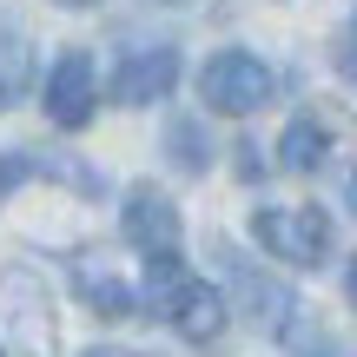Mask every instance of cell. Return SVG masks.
<instances>
[{"mask_svg": "<svg viewBox=\"0 0 357 357\" xmlns=\"http://www.w3.org/2000/svg\"><path fill=\"white\" fill-rule=\"evenodd\" d=\"M146 291H153V311L172 324L185 344H212L218 331H225V291L218 284H205V278H192L178 258H153L146 265Z\"/></svg>", "mask_w": 357, "mask_h": 357, "instance_id": "obj_1", "label": "cell"}, {"mask_svg": "<svg viewBox=\"0 0 357 357\" xmlns=\"http://www.w3.org/2000/svg\"><path fill=\"white\" fill-rule=\"evenodd\" d=\"M252 238L265 245L271 258H284V265L318 271L324 258H331V245H337V225H331L324 205H258L252 212Z\"/></svg>", "mask_w": 357, "mask_h": 357, "instance_id": "obj_2", "label": "cell"}, {"mask_svg": "<svg viewBox=\"0 0 357 357\" xmlns=\"http://www.w3.org/2000/svg\"><path fill=\"white\" fill-rule=\"evenodd\" d=\"M199 100L212 106V113L245 119V113H258V106L271 100V66L258 60V53H245V47H225V53H212V60L199 66Z\"/></svg>", "mask_w": 357, "mask_h": 357, "instance_id": "obj_3", "label": "cell"}, {"mask_svg": "<svg viewBox=\"0 0 357 357\" xmlns=\"http://www.w3.org/2000/svg\"><path fill=\"white\" fill-rule=\"evenodd\" d=\"M47 119L60 132H86L93 126V113H100V86H93V53L86 47H66L60 60H53V73H47Z\"/></svg>", "mask_w": 357, "mask_h": 357, "instance_id": "obj_4", "label": "cell"}, {"mask_svg": "<svg viewBox=\"0 0 357 357\" xmlns=\"http://www.w3.org/2000/svg\"><path fill=\"white\" fill-rule=\"evenodd\" d=\"M119 231H126L132 252H146V265H153V258H178V205L159 185H132L126 192V205H119Z\"/></svg>", "mask_w": 357, "mask_h": 357, "instance_id": "obj_5", "label": "cell"}, {"mask_svg": "<svg viewBox=\"0 0 357 357\" xmlns=\"http://www.w3.org/2000/svg\"><path fill=\"white\" fill-rule=\"evenodd\" d=\"M26 178H60L79 199H100L106 192V178L93 172L86 159H73V153H26V146H7V153H0V205H7L13 185H26Z\"/></svg>", "mask_w": 357, "mask_h": 357, "instance_id": "obj_6", "label": "cell"}, {"mask_svg": "<svg viewBox=\"0 0 357 357\" xmlns=\"http://www.w3.org/2000/svg\"><path fill=\"white\" fill-rule=\"evenodd\" d=\"M178 79V47L166 40H153V47H126L119 53V73H113V100L119 106H153L166 100Z\"/></svg>", "mask_w": 357, "mask_h": 357, "instance_id": "obj_7", "label": "cell"}, {"mask_svg": "<svg viewBox=\"0 0 357 357\" xmlns=\"http://www.w3.org/2000/svg\"><path fill=\"white\" fill-rule=\"evenodd\" d=\"M73 291H79V305H86L93 318H132V311H139V291H132L119 271H106L93 252L73 258Z\"/></svg>", "mask_w": 357, "mask_h": 357, "instance_id": "obj_8", "label": "cell"}, {"mask_svg": "<svg viewBox=\"0 0 357 357\" xmlns=\"http://www.w3.org/2000/svg\"><path fill=\"white\" fill-rule=\"evenodd\" d=\"M26 79H33V47H26V26L13 13H0V113L26 100Z\"/></svg>", "mask_w": 357, "mask_h": 357, "instance_id": "obj_9", "label": "cell"}, {"mask_svg": "<svg viewBox=\"0 0 357 357\" xmlns=\"http://www.w3.org/2000/svg\"><path fill=\"white\" fill-rule=\"evenodd\" d=\"M278 153H284V172H318L324 166V153H331V132L318 126V119H291L284 126V139H278Z\"/></svg>", "mask_w": 357, "mask_h": 357, "instance_id": "obj_10", "label": "cell"}, {"mask_svg": "<svg viewBox=\"0 0 357 357\" xmlns=\"http://www.w3.org/2000/svg\"><path fill=\"white\" fill-rule=\"evenodd\" d=\"M166 153H172V166H178V172H192V178L212 166V139H205L199 119H172V126H166Z\"/></svg>", "mask_w": 357, "mask_h": 357, "instance_id": "obj_11", "label": "cell"}, {"mask_svg": "<svg viewBox=\"0 0 357 357\" xmlns=\"http://www.w3.org/2000/svg\"><path fill=\"white\" fill-rule=\"evenodd\" d=\"M79 357H132V351H119V344H93V351H79Z\"/></svg>", "mask_w": 357, "mask_h": 357, "instance_id": "obj_12", "label": "cell"}, {"mask_svg": "<svg viewBox=\"0 0 357 357\" xmlns=\"http://www.w3.org/2000/svg\"><path fill=\"white\" fill-rule=\"evenodd\" d=\"M344 291H351V305H357V258H351V278H344Z\"/></svg>", "mask_w": 357, "mask_h": 357, "instance_id": "obj_13", "label": "cell"}, {"mask_svg": "<svg viewBox=\"0 0 357 357\" xmlns=\"http://www.w3.org/2000/svg\"><path fill=\"white\" fill-rule=\"evenodd\" d=\"M60 7H93V0H60Z\"/></svg>", "mask_w": 357, "mask_h": 357, "instance_id": "obj_14", "label": "cell"}, {"mask_svg": "<svg viewBox=\"0 0 357 357\" xmlns=\"http://www.w3.org/2000/svg\"><path fill=\"white\" fill-rule=\"evenodd\" d=\"M351 40H357V26H351Z\"/></svg>", "mask_w": 357, "mask_h": 357, "instance_id": "obj_15", "label": "cell"}, {"mask_svg": "<svg viewBox=\"0 0 357 357\" xmlns=\"http://www.w3.org/2000/svg\"><path fill=\"white\" fill-rule=\"evenodd\" d=\"M0 357H7V351H0Z\"/></svg>", "mask_w": 357, "mask_h": 357, "instance_id": "obj_16", "label": "cell"}]
</instances>
